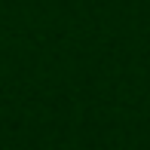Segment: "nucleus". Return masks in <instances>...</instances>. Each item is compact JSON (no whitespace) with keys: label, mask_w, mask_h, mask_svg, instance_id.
Listing matches in <instances>:
<instances>
[]
</instances>
